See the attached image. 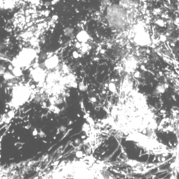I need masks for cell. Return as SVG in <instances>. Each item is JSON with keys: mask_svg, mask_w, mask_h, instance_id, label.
<instances>
[{"mask_svg": "<svg viewBox=\"0 0 179 179\" xmlns=\"http://www.w3.org/2000/svg\"><path fill=\"white\" fill-rule=\"evenodd\" d=\"M115 162L99 160L87 153L85 155L59 162L41 171L31 179H118L111 169Z\"/></svg>", "mask_w": 179, "mask_h": 179, "instance_id": "6da1fadb", "label": "cell"}, {"mask_svg": "<svg viewBox=\"0 0 179 179\" xmlns=\"http://www.w3.org/2000/svg\"><path fill=\"white\" fill-rule=\"evenodd\" d=\"M41 159L27 160L0 165V179H24L26 175L37 167Z\"/></svg>", "mask_w": 179, "mask_h": 179, "instance_id": "7a4b0ae2", "label": "cell"}, {"mask_svg": "<svg viewBox=\"0 0 179 179\" xmlns=\"http://www.w3.org/2000/svg\"><path fill=\"white\" fill-rule=\"evenodd\" d=\"M36 57V52L33 49L25 48L19 53L18 56L13 61L14 67H25L29 65Z\"/></svg>", "mask_w": 179, "mask_h": 179, "instance_id": "3957f363", "label": "cell"}, {"mask_svg": "<svg viewBox=\"0 0 179 179\" xmlns=\"http://www.w3.org/2000/svg\"><path fill=\"white\" fill-rule=\"evenodd\" d=\"M29 96V91L27 88L20 87L15 89L13 92V105L21 106L26 102Z\"/></svg>", "mask_w": 179, "mask_h": 179, "instance_id": "277c9868", "label": "cell"}, {"mask_svg": "<svg viewBox=\"0 0 179 179\" xmlns=\"http://www.w3.org/2000/svg\"><path fill=\"white\" fill-rule=\"evenodd\" d=\"M134 41L137 44L143 46L149 44L150 38L148 34L143 31H140L137 33L134 38Z\"/></svg>", "mask_w": 179, "mask_h": 179, "instance_id": "5b68a950", "label": "cell"}, {"mask_svg": "<svg viewBox=\"0 0 179 179\" xmlns=\"http://www.w3.org/2000/svg\"><path fill=\"white\" fill-rule=\"evenodd\" d=\"M32 76L34 80L36 82H44L45 79L44 72L40 67H38L33 71Z\"/></svg>", "mask_w": 179, "mask_h": 179, "instance_id": "8992f818", "label": "cell"}, {"mask_svg": "<svg viewBox=\"0 0 179 179\" xmlns=\"http://www.w3.org/2000/svg\"><path fill=\"white\" fill-rule=\"evenodd\" d=\"M59 63V59L55 56L52 57L50 58H48L45 62V66L48 69H53Z\"/></svg>", "mask_w": 179, "mask_h": 179, "instance_id": "52a82bcc", "label": "cell"}, {"mask_svg": "<svg viewBox=\"0 0 179 179\" xmlns=\"http://www.w3.org/2000/svg\"><path fill=\"white\" fill-rule=\"evenodd\" d=\"M89 35L85 31L80 32L77 35V38L79 41L85 42L89 39Z\"/></svg>", "mask_w": 179, "mask_h": 179, "instance_id": "ba28073f", "label": "cell"}, {"mask_svg": "<svg viewBox=\"0 0 179 179\" xmlns=\"http://www.w3.org/2000/svg\"><path fill=\"white\" fill-rule=\"evenodd\" d=\"M15 5V1H5L3 2V8L5 9H11L13 8Z\"/></svg>", "mask_w": 179, "mask_h": 179, "instance_id": "9c48e42d", "label": "cell"}, {"mask_svg": "<svg viewBox=\"0 0 179 179\" xmlns=\"http://www.w3.org/2000/svg\"><path fill=\"white\" fill-rule=\"evenodd\" d=\"M11 73L15 77H21L22 75V71L19 67H13V69L11 71Z\"/></svg>", "mask_w": 179, "mask_h": 179, "instance_id": "30bf717a", "label": "cell"}, {"mask_svg": "<svg viewBox=\"0 0 179 179\" xmlns=\"http://www.w3.org/2000/svg\"><path fill=\"white\" fill-rule=\"evenodd\" d=\"M3 77L6 80L13 81V80H15V79L16 78V77L13 74V73L9 71L5 72L4 74Z\"/></svg>", "mask_w": 179, "mask_h": 179, "instance_id": "8fae6325", "label": "cell"}, {"mask_svg": "<svg viewBox=\"0 0 179 179\" xmlns=\"http://www.w3.org/2000/svg\"><path fill=\"white\" fill-rule=\"evenodd\" d=\"M72 32H73V29L70 28H67L65 29V35H70L72 34Z\"/></svg>", "mask_w": 179, "mask_h": 179, "instance_id": "7c38bea8", "label": "cell"}, {"mask_svg": "<svg viewBox=\"0 0 179 179\" xmlns=\"http://www.w3.org/2000/svg\"><path fill=\"white\" fill-rule=\"evenodd\" d=\"M5 70L6 68L4 66L2 65H0V76H3L4 74L5 73Z\"/></svg>", "mask_w": 179, "mask_h": 179, "instance_id": "4fadbf2b", "label": "cell"}, {"mask_svg": "<svg viewBox=\"0 0 179 179\" xmlns=\"http://www.w3.org/2000/svg\"><path fill=\"white\" fill-rule=\"evenodd\" d=\"M79 87H80V90H82V91H84V90H86V87H85V86H84V84H80Z\"/></svg>", "mask_w": 179, "mask_h": 179, "instance_id": "5bb4252c", "label": "cell"}]
</instances>
